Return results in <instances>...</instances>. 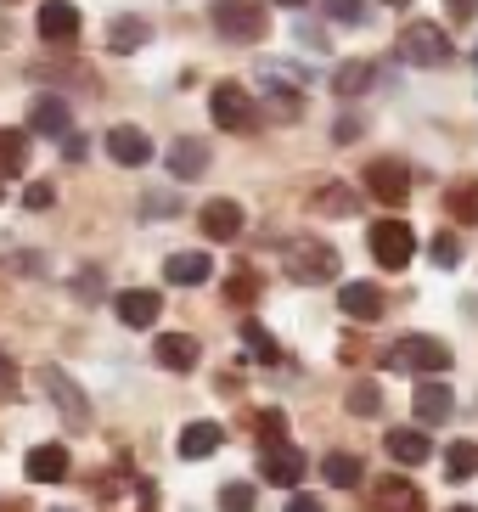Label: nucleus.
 <instances>
[{
    "label": "nucleus",
    "instance_id": "f257e3e1",
    "mask_svg": "<svg viewBox=\"0 0 478 512\" xmlns=\"http://www.w3.org/2000/svg\"><path fill=\"white\" fill-rule=\"evenodd\" d=\"M400 57L411 68H450L456 62V46H450V29L434 23V17H417L400 29Z\"/></svg>",
    "mask_w": 478,
    "mask_h": 512
},
{
    "label": "nucleus",
    "instance_id": "f03ea898",
    "mask_svg": "<svg viewBox=\"0 0 478 512\" xmlns=\"http://www.w3.org/2000/svg\"><path fill=\"white\" fill-rule=\"evenodd\" d=\"M383 366H389V372L439 377V372H450V344H439V338H428V332H405L400 344L383 355Z\"/></svg>",
    "mask_w": 478,
    "mask_h": 512
},
{
    "label": "nucleus",
    "instance_id": "7ed1b4c3",
    "mask_svg": "<svg viewBox=\"0 0 478 512\" xmlns=\"http://www.w3.org/2000/svg\"><path fill=\"white\" fill-rule=\"evenodd\" d=\"M214 29H220V40H231V46H254V40H265L270 17L259 0H214Z\"/></svg>",
    "mask_w": 478,
    "mask_h": 512
},
{
    "label": "nucleus",
    "instance_id": "20e7f679",
    "mask_svg": "<svg viewBox=\"0 0 478 512\" xmlns=\"http://www.w3.org/2000/svg\"><path fill=\"white\" fill-rule=\"evenodd\" d=\"M40 389H45V400L57 406V417L68 422V428H90V400L62 366H40Z\"/></svg>",
    "mask_w": 478,
    "mask_h": 512
},
{
    "label": "nucleus",
    "instance_id": "39448f33",
    "mask_svg": "<svg viewBox=\"0 0 478 512\" xmlns=\"http://www.w3.org/2000/svg\"><path fill=\"white\" fill-rule=\"evenodd\" d=\"M209 113H214V124L220 130H231V136H248L259 124V107H254V96L242 91V85H214V96H209Z\"/></svg>",
    "mask_w": 478,
    "mask_h": 512
},
{
    "label": "nucleus",
    "instance_id": "423d86ee",
    "mask_svg": "<svg viewBox=\"0 0 478 512\" xmlns=\"http://www.w3.org/2000/svg\"><path fill=\"white\" fill-rule=\"evenodd\" d=\"M287 276L293 282H338V248L332 242H287Z\"/></svg>",
    "mask_w": 478,
    "mask_h": 512
},
{
    "label": "nucleus",
    "instance_id": "0eeeda50",
    "mask_svg": "<svg viewBox=\"0 0 478 512\" xmlns=\"http://www.w3.org/2000/svg\"><path fill=\"white\" fill-rule=\"evenodd\" d=\"M411 254H417L411 226H405V220H377V226H372V259H377V265H383V271H405Z\"/></svg>",
    "mask_w": 478,
    "mask_h": 512
},
{
    "label": "nucleus",
    "instance_id": "6e6552de",
    "mask_svg": "<svg viewBox=\"0 0 478 512\" xmlns=\"http://www.w3.org/2000/svg\"><path fill=\"white\" fill-rule=\"evenodd\" d=\"M366 192H372L377 203L400 209L405 197H411V169H405L400 158H372V164H366Z\"/></svg>",
    "mask_w": 478,
    "mask_h": 512
},
{
    "label": "nucleus",
    "instance_id": "1a4fd4ad",
    "mask_svg": "<svg viewBox=\"0 0 478 512\" xmlns=\"http://www.w3.org/2000/svg\"><path fill=\"white\" fill-rule=\"evenodd\" d=\"M29 136H45V141H68L74 136V113L57 91H45L29 102Z\"/></svg>",
    "mask_w": 478,
    "mask_h": 512
},
{
    "label": "nucleus",
    "instance_id": "9d476101",
    "mask_svg": "<svg viewBox=\"0 0 478 512\" xmlns=\"http://www.w3.org/2000/svg\"><path fill=\"white\" fill-rule=\"evenodd\" d=\"M304 467H310V456L299 451V445H265V456H259V473H265L270 484H282V490H293V484L304 479Z\"/></svg>",
    "mask_w": 478,
    "mask_h": 512
},
{
    "label": "nucleus",
    "instance_id": "9b49d317",
    "mask_svg": "<svg viewBox=\"0 0 478 512\" xmlns=\"http://www.w3.org/2000/svg\"><path fill=\"white\" fill-rule=\"evenodd\" d=\"M107 158L124 164V169H141L152 158V136L135 130V124H113V130H107Z\"/></svg>",
    "mask_w": 478,
    "mask_h": 512
},
{
    "label": "nucleus",
    "instance_id": "f8f14e48",
    "mask_svg": "<svg viewBox=\"0 0 478 512\" xmlns=\"http://www.w3.org/2000/svg\"><path fill=\"white\" fill-rule=\"evenodd\" d=\"M34 29H40V40H51V46H68V40H79V12L68 0H45L40 17H34Z\"/></svg>",
    "mask_w": 478,
    "mask_h": 512
},
{
    "label": "nucleus",
    "instance_id": "ddd939ff",
    "mask_svg": "<svg viewBox=\"0 0 478 512\" xmlns=\"http://www.w3.org/2000/svg\"><path fill=\"white\" fill-rule=\"evenodd\" d=\"M366 512H422V490L411 479H377Z\"/></svg>",
    "mask_w": 478,
    "mask_h": 512
},
{
    "label": "nucleus",
    "instance_id": "4468645a",
    "mask_svg": "<svg viewBox=\"0 0 478 512\" xmlns=\"http://www.w3.org/2000/svg\"><path fill=\"white\" fill-rule=\"evenodd\" d=\"M411 411H417V422H450L456 394H450V383H439V377H422L417 394H411Z\"/></svg>",
    "mask_w": 478,
    "mask_h": 512
},
{
    "label": "nucleus",
    "instance_id": "2eb2a0df",
    "mask_svg": "<svg viewBox=\"0 0 478 512\" xmlns=\"http://www.w3.org/2000/svg\"><path fill=\"white\" fill-rule=\"evenodd\" d=\"M113 310H119V321L124 327H152V321L164 316V299H158V293H152V287H130V293H119V299H113Z\"/></svg>",
    "mask_w": 478,
    "mask_h": 512
},
{
    "label": "nucleus",
    "instance_id": "dca6fc26",
    "mask_svg": "<svg viewBox=\"0 0 478 512\" xmlns=\"http://www.w3.org/2000/svg\"><path fill=\"white\" fill-rule=\"evenodd\" d=\"M169 175H175V181H203V175H209V141L180 136L175 147H169Z\"/></svg>",
    "mask_w": 478,
    "mask_h": 512
},
{
    "label": "nucleus",
    "instance_id": "f3484780",
    "mask_svg": "<svg viewBox=\"0 0 478 512\" xmlns=\"http://www.w3.org/2000/svg\"><path fill=\"white\" fill-rule=\"evenodd\" d=\"M152 355H158V366H164V372H192L203 349H197V338H192V332H158V344H152Z\"/></svg>",
    "mask_w": 478,
    "mask_h": 512
},
{
    "label": "nucleus",
    "instance_id": "a211bd4d",
    "mask_svg": "<svg viewBox=\"0 0 478 512\" xmlns=\"http://www.w3.org/2000/svg\"><path fill=\"white\" fill-rule=\"evenodd\" d=\"M220 445H225L220 422H186V428H180V439H175V451L186 456V462H203V456H214Z\"/></svg>",
    "mask_w": 478,
    "mask_h": 512
},
{
    "label": "nucleus",
    "instance_id": "6ab92c4d",
    "mask_svg": "<svg viewBox=\"0 0 478 512\" xmlns=\"http://www.w3.org/2000/svg\"><path fill=\"white\" fill-rule=\"evenodd\" d=\"M23 473H29L34 484H57V479H68V445H34V451L23 456Z\"/></svg>",
    "mask_w": 478,
    "mask_h": 512
},
{
    "label": "nucleus",
    "instance_id": "aec40b11",
    "mask_svg": "<svg viewBox=\"0 0 478 512\" xmlns=\"http://www.w3.org/2000/svg\"><path fill=\"white\" fill-rule=\"evenodd\" d=\"M338 310L355 316V321H377L383 316V293H377L372 282H344L338 287Z\"/></svg>",
    "mask_w": 478,
    "mask_h": 512
},
{
    "label": "nucleus",
    "instance_id": "412c9836",
    "mask_svg": "<svg viewBox=\"0 0 478 512\" xmlns=\"http://www.w3.org/2000/svg\"><path fill=\"white\" fill-rule=\"evenodd\" d=\"M383 451H389L400 467H417V462H428V456H434V445H428V434H422V428H389Z\"/></svg>",
    "mask_w": 478,
    "mask_h": 512
},
{
    "label": "nucleus",
    "instance_id": "4be33fe9",
    "mask_svg": "<svg viewBox=\"0 0 478 512\" xmlns=\"http://www.w3.org/2000/svg\"><path fill=\"white\" fill-rule=\"evenodd\" d=\"M237 231H242V203L214 197L209 209H203V237H209V242H231Z\"/></svg>",
    "mask_w": 478,
    "mask_h": 512
},
{
    "label": "nucleus",
    "instance_id": "5701e85b",
    "mask_svg": "<svg viewBox=\"0 0 478 512\" xmlns=\"http://www.w3.org/2000/svg\"><path fill=\"white\" fill-rule=\"evenodd\" d=\"M214 276V259L209 254H169L164 259V282H175V287H197V282H209Z\"/></svg>",
    "mask_w": 478,
    "mask_h": 512
},
{
    "label": "nucleus",
    "instance_id": "b1692460",
    "mask_svg": "<svg viewBox=\"0 0 478 512\" xmlns=\"http://www.w3.org/2000/svg\"><path fill=\"white\" fill-rule=\"evenodd\" d=\"M372 79H377L372 62H344V68L332 74V96H338V102H355V96L372 91Z\"/></svg>",
    "mask_w": 478,
    "mask_h": 512
},
{
    "label": "nucleus",
    "instance_id": "393cba45",
    "mask_svg": "<svg viewBox=\"0 0 478 512\" xmlns=\"http://www.w3.org/2000/svg\"><path fill=\"white\" fill-rule=\"evenodd\" d=\"M310 209H315V214H327V220H349V214H360V197L349 192V186L332 181V186H321V192L310 197Z\"/></svg>",
    "mask_w": 478,
    "mask_h": 512
},
{
    "label": "nucleus",
    "instance_id": "a878e982",
    "mask_svg": "<svg viewBox=\"0 0 478 512\" xmlns=\"http://www.w3.org/2000/svg\"><path fill=\"white\" fill-rule=\"evenodd\" d=\"M152 40V23H141V17H113L107 23V51H141Z\"/></svg>",
    "mask_w": 478,
    "mask_h": 512
},
{
    "label": "nucleus",
    "instance_id": "bb28decb",
    "mask_svg": "<svg viewBox=\"0 0 478 512\" xmlns=\"http://www.w3.org/2000/svg\"><path fill=\"white\" fill-rule=\"evenodd\" d=\"M29 169V130H0V181Z\"/></svg>",
    "mask_w": 478,
    "mask_h": 512
},
{
    "label": "nucleus",
    "instance_id": "cd10ccee",
    "mask_svg": "<svg viewBox=\"0 0 478 512\" xmlns=\"http://www.w3.org/2000/svg\"><path fill=\"white\" fill-rule=\"evenodd\" d=\"M321 473H327L332 490H360V479H366V467H360V456L349 451H332L327 462H321Z\"/></svg>",
    "mask_w": 478,
    "mask_h": 512
},
{
    "label": "nucleus",
    "instance_id": "c85d7f7f",
    "mask_svg": "<svg viewBox=\"0 0 478 512\" xmlns=\"http://www.w3.org/2000/svg\"><path fill=\"white\" fill-rule=\"evenodd\" d=\"M473 473H478V445L473 439H456V445L445 451V479L462 484V479H473Z\"/></svg>",
    "mask_w": 478,
    "mask_h": 512
},
{
    "label": "nucleus",
    "instance_id": "c756f323",
    "mask_svg": "<svg viewBox=\"0 0 478 512\" xmlns=\"http://www.w3.org/2000/svg\"><path fill=\"white\" fill-rule=\"evenodd\" d=\"M242 344H248V355H254V361H282V349H276V338H270L265 327H259V321H242Z\"/></svg>",
    "mask_w": 478,
    "mask_h": 512
},
{
    "label": "nucleus",
    "instance_id": "7c9ffc66",
    "mask_svg": "<svg viewBox=\"0 0 478 512\" xmlns=\"http://www.w3.org/2000/svg\"><path fill=\"white\" fill-rule=\"evenodd\" d=\"M344 406L355 411V417H377V411H383V389L366 377V383H355V389L344 394Z\"/></svg>",
    "mask_w": 478,
    "mask_h": 512
},
{
    "label": "nucleus",
    "instance_id": "2f4dec72",
    "mask_svg": "<svg viewBox=\"0 0 478 512\" xmlns=\"http://www.w3.org/2000/svg\"><path fill=\"white\" fill-rule=\"evenodd\" d=\"M450 214H456L462 226H478V181L450 186Z\"/></svg>",
    "mask_w": 478,
    "mask_h": 512
},
{
    "label": "nucleus",
    "instance_id": "473e14b6",
    "mask_svg": "<svg viewBox=\"0 0 478 512\" xmlns=\"http://www.w3.org/2000/svg\"><path fill=\"white\" fill-rule=\"evenodd\" d=\"M321 17H332V23H366V0H321Z\"/></svg>",
    "mask_w": 478,
    "mask_h": 512
},
{
    "label": "nucleus",
    "instance_id": "72a5a7b5",
    "mask_svg": "<svg viewBox=\"0 0 478 512\" xmlns=\"http://www.w3.org/2000/svg\"><path fill=\"white\" fill-rule=\"evenodd\" d=\"M220 512H254V484H225Z\"/></svg>",
    "mask_w": 478,
    "mask_h": 512
},
{
    "label": "nucleus",
    "instance_id": "f704fd0d",
    "mask_svg": "<svg viewBox=\"0 0 478 512\" xmlns=\"http://www.w3.org/2000/svg\"><path fill=\"white\" fill-rule=\"evenodd\" d=\"M225 299H231V304H254V299H259V282H254L248 271L231 276V282H225Z\"/></svg>",
    "mask_w": 478,
    "mask_h": 512
},
{
    "label": "nucleus",
    "instance_id": "c9c22d12",
    "mask_svg": "<svg viewBox=\"0 0 478 512\" xmlns=\"http://www.w3.org/2000/svg\"><path fill=\"white\" fill-rule=\"evenodd\" d=\"M428 254H434V265H456V259H462V242L450 237V231H439V237L428 242Z\"/></svg>",
    "mask_w": 478,
    "mask_h": 512
},
{
    "label": "nucleus",
    "instance_id": "e433bc0d",
    "mask_svg": "<svg viewBox=\"0 0 478 512\" xmlns=\"http://www.w3.org/2000/svg\"><path fill=\"white\" fill-rule=\"evenodd\" d=\"M51 203H57V186H51V181H29V192H23V209L40 214V209H51Z\"/></svg>",
    "mask_w": 478,
    "mask_h": 512
},
{
    "label": "nucleus",
    "instance_id": "4c0bfd02",
    "mask_svg": "<svg viewBox=\"0 0 478 512\" xmlns=\"http://www.w3.org/2000/svg\"><path fill=\"white\" fill-rule=\"evenodd\" d=\"M282 434H287V417L282 411H265V417H259V439H265V445H282Z\"/></svg>",
    "mask_w": 478,
    "mask_h": 512
},
{
    "label": "nucleus",
    "instance_id": "58836bf2",
    "mask_svg": "<svg viewBox=\"0 0 478 512\" xmlns=\"http://www.w3.org/2000/svg\"><path fill=\"white\" fill-rule=\"evenodd\" d=\"M445 17H450V23H473V17H478V0H445Z\"/></svg>",
    "mask_w": 478,
    "mask_h": 512
},
{
    "label": "nucleus",
    "instance_id": "ea45409f",
    "mask_svg": "<svg viewBox=\"0 0 478 512\" xmlns=\"http://www.w3.org/2000/svg\"><path fill=\"white\" fill-rule=\"evenodd\" d=\"M74 293H79V299H96V293H102V276H96V271H90V276H79V282H74Z\"/></svg>",
    "mask_w": 478,
    "mask_h": 512
},
{
    "label": "nucleus",
    "instance_id": "a19ab883",
    "mask_svg": "<svg viewBox=\"0 0 478 512\" xmlns=\"http://www.w3.org/2000/svg\"><path fill=\"white\" fill-rule=\"evenodd\" d=\"M287 512H327V507H321L315 496H293V501H287Z\"/></svg>",
    "mask_w": 478,
    "mask_h": 512
},
{
    "label": "nucleus",
    "instance_id": "79ce46f5",
    "mask_svg": "<svg viewBox=\"0 0 478 512\" xmlns=\"http://www.w3.org/2000/svg\"><path fill=\"white\" fill-rule=\"evenodd\" d=\"M62 147H68V158H74V164H79V158H85V152H90V141H85V136H68V141H62Z\"/></svg>",
    "mask_w": 478,
    "mask_h": 512
},
{
    "label": "nucleus",
    "instance_id": "37998d69",
    "mask_svg": "<svg viewBox=\"0 0 478 512\" xmlns=\"http://www.w3.org/2000/svg\"><path fill=\"white\" fill-rule=\"evenodd\" d=\"M169 209H175V203H169L164 192H147V214H169Z\"/></svg>",
    "mask_w": 478,
    "mask_h": 512
},
{
    "label": "nucleus",
    "instance_id": "c03bdc74",
    "mask_svg": "<svg viewBox=\"0 0 478 512\" xmlns=\"http://www.w3.org/2000/svg\"><path fill=\"white\" fill-rule=\"evenodd\" d=\"M0 389H12V355L0 349Z\"/></svg>",
    "mask_w": 478,
    "mask_h": 512
},
{
    "label": "nucleus",
    "instance_id": "a18cd8bd",
    "mask_svg": "<svg viewBox=\"0 0 478 512\" xmlns=\"http://www.w3.org/2000/svg\"><path fill=\"white\" fill-rule=\"evenodd\" d=\"M383 6H411V0H383Z\"/></svg>",
    "mask_w": 478,
    "mask_h": 512
},
{
    "label": "nucleus",
    "instance_id": "49530a36",
    "mask_svg": "<svg viewBox=\"0 0 478 512\" xmlns=\"http://www.w3.org/2000/svg\"><path fill=\"white\" fill-rule=\"evenodd\" d=\"M276 6H304V0H276Z\"/></svg>",
    "mask_w": 478,
    "mask_h": 512
},
{
    "label": "nucleus",
    "instance_id": "de8ad7c7",
    "mask_svg": "<svg viewBox=\"0 0 478 512\" xmlns=\"http://www.w3.org/2000/svg\"><path fill=\"white\" fill-rule=\"evenodd\" d=\"M450 512H473V507H450Z\"/></svg>",
    "mask_w": 478,
    "mask_h": 512
},
{
    "label": "nucleus",
    "instance_id": "09e8293b",
    "mask_svg": "<svg viewBox=\"0 0 478 512\" xmlns=\"http://www.w3.org/2000/svg\"><path fill=\"white\" fill-rule=\"evenodd\" d=\"M473 62H478V46H473Z\"/></svg>",
    "mask_w": 478,
    "mask_h": 512
}]
</instances>
